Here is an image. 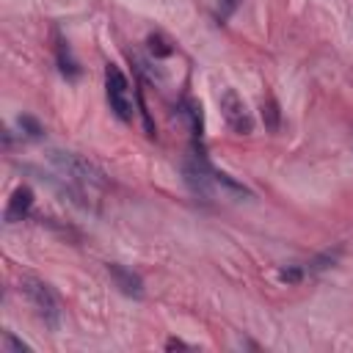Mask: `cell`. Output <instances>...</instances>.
<instances>
[{
  "mask_svg": "<svg viewBox=\"0 0 353 353\" xmlns=\"http://www.w3.org/2000/svg\"><path fill=\"white\" fill-rule=\"evenodd\" d=\"M19 287H22V292H25L28 303L33 306L36 317H39L50 331H58V328H61V320H63V309H61V301H58L55 290H52L47 281L36 279V276H25V279L19 281Z\"/></svg>",
  "mask_w": 353,
  "mask_h": 353,
  "instance_id": "obj_1",
  "label": "cell"
},
{
  "mask_svg": "<svg viewBox=\"0 0 353 353\" xmlns=\"http://www.w3.org/2000/svg\"><path fill=\"white\" fill-rule=\"evenodd\" d=\"M108 273H110V279L116 281V287L124 295H132V298H141L143 295V279L138 273H132L130 268L116 265V262H108Z\"/></svg>",
  "mask_w": 353,
  "mask_h": 353,
  "instance_id": "obj_5",
  "label": "cell"
},
{
  "mask_svg": "<svg viewBox=\"0 0 353 353\" xmlns=\"http://www.w3.org/2000/svg\"><path fill=\"white\" fill-rule=\"evenodd\" d=\"M30 347L22 342V339H17L11 331H6L3 334V353H28Z\"/></svg>",
  "mask_w": 353,
  "mask_h": 353,
  "instance_id": "obj_12",
  "label": "cell"
},
{
  "mask_svg": "<svg viewBox=\"0 0 353 353\" xmlns=\"http://www.w3.org/2000/svg\"><path fill=\"white\" fill-rule=\"evenodd\" d=\"M50 163H55L66 176H72L83 185H105L102 171L94 163H88L85 157L74 154V152H50Z\"/></svg>",
  "mask_w": 353,
  "mask_h": 353,
  "instance_id": "obj_3",
  "label": "cell"
},
{
  "mask_svg": "<svg viewBox=\"0 0 353 353\" xmlns=\"http://www.w3.org/2000/svg\"><path fill=\"white\" fill-rule=\"evenodd\" d=\"M262 121H265L268 132H279V127H281V110H279V102L273 94H268L262 99Z\"/></svg>",
  "mask_w": 353,
  "mask_h": 353,
  "instance_id": "obj_7",
  "label": "cell"
},
{
  "mask_svg": "<svg viewBox=\"0 0 353 353\" xmlns=\"http://www.w3.org/2000/svg\"><path fill=\"white\" fill-rule=\"evenodd\" d=\"M146 44H149V52H152L154 58H168V55L174 52V44H171L163 33H149Z\"/></svg>",
  "mask_w": 353,
  "mask_h": 353,
  "instance_id": "obj_9",
  "label": "cell"
},
{
  "mask_svg": "<svg viewBox=\"0 0 353 353\" xmlns=\"http://www.w3.org/2000/svg\"><path fill=\"white\" fill-rule=\"evenodd\" d=\"M237 6H240V0H218V14H221V19H229V17L237 11Z\"/></svg>",
  "mask_w": 353,
  "mask_h": 353,
  "instance_id": "obj_14",
  "label": "cell"
},
{
  "mask_svg": "<svg viewBox=\"0 0 353 353\" xmlns=\"http://www.w3.org/2000/svg\"><path fill=\"white\" fill-rule=\"evenodd\" d=\"M30 207H33V190H30L28 185H19V188L11 193L8 204H6V223L22 221V218L30 212Z\"/></svg>",
  "mask_w": 353,
  "mask_h": 353,
  "instance_id": "obj_6",
  "label": "cell"
},
{
  "mask_svg": "<svg viewBox=\"0 0 353 353\" xmlns=\"http://www.w3.org/2000/svg\"><path fill=\"white\" fill-rule=\"evenodd\" d=\"M19 130H22L28 138H41V132H44V127H41L33 116H19Z\"/></svg>",
  "mask_w": 353,
  "mask_h": 353,
  "instance_id": "obj_11",
  "label": "cell"
},
{
  "mask_svg": "<svg viewBox=\"0 0 353 353\" xmlns=\"http://www.w3.org/2000/svg\"><path fill=\"white\" fill-rule=\"evenodd\" d=\"M105 88H108V102L110 110L121 119V121H132V94H130V83L124 77V72L116 63L105 66Z\"/></svg>",
  "mask_w": 353,
  "mask_h": 353,
  "instance_id": "obj_2",
  "label": "cell"
},
{
  "mask_svg": "<svg viewBox=\"0 0 353 353\" xmlns=\"http://www.w3.org/2000/svg\"><path fill=\"white\" fill-rule=\"evenodd\" d=\"M221 116L226 119L229 130L237 132V135H248V132L254 130V119H251V113H248L243 97H240L234 88H226V91L221 94Z\"/></svg>",
  "mask_w": 353,
  "mask_h": 353,
  "instance_id": "obj_4",
  "label": "cell"
},
{
  "mask_svg": "<svg viewBox=\"0 0 353 353\" xmlns=\"http://www.w3.org/2000/svg\"><path fill=\"white\" fill-rule=\"evenodd\" d=\"M165 350H190V345L182 342V339H168L165 342Z\"/></svg>",
  "mask_w": 353,
  "mask_h": 353,
  "instance_id": "obj_15",
  "label": "cell"
},
{
  "mask_svg": "<svg viewBox=\"0 0 353 353\" xmlns=\"http://www.w3.org/2000/svg\"><path fill=\"white\" fill-rule=\"evenodd\" d=\"M185 116L190 119V130H193V135H199L201 138V105H196V102H185Z\"/></svg>",
  "mask_w": 353,
  "mask_h": 353,
  "instance_id": "obj_10",
  "label": "cell"
},
{
  "mask_svg": "<svg viewBox=\"0 0 353 353\" xmlns=\"http://www.w3.org/2000/svg\"><path fill=\"white\" fill-rule=\"evenodd\" d=\"M279 279L287 281V284H295V281L303 279V268H295V265H292V268H281V270H279Z\"/></svg>",
  "mask_w": 353,
  "mask_h": 353,
  "instance_id": "obj_13",
  "label": "cell"
},
{
  "mask_svg": "<svg viewBox=\"0 0 353 353\" xmlns=\"http://www.w3.org/2000/svg\"><path fill=\"white\" fill-rule=\"evenodd\" d=\"M55 58H58V69H61L66 77H77V74H80L77 61L72 58V52H69V44H66V41H58V47H55Z\"/></svg>",
  "mask_w": 353,
  "mask_h": 353,
  "instance_id": "obj_8",
  "label": "cell"
}]
</instances>
